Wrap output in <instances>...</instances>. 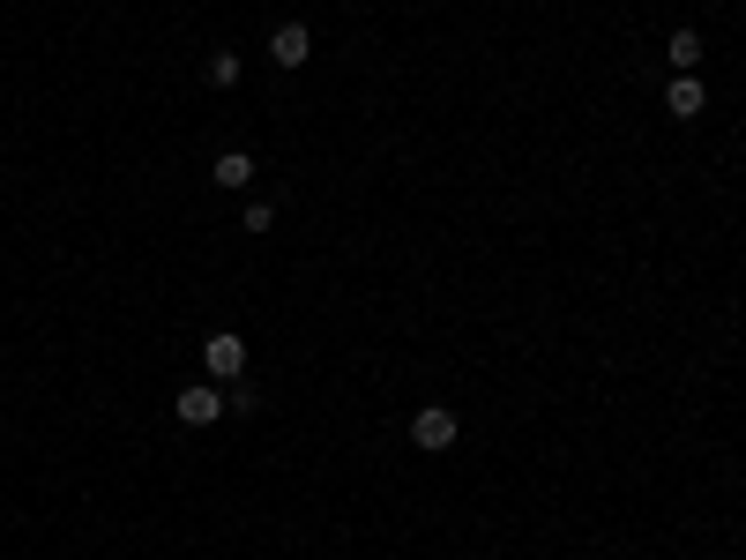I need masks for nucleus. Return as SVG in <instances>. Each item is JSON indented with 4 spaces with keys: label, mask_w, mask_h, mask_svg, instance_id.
<instances>
[{
    "label": "nucleus",
    "mask_w": 746,
    "mask_h": 560,
    "mask_svg": "<svg viewBox=\"0 0 746 560\" xmlns=\"http://www.w3.org/2000/svg\"><path fill=\"white\" fill-rule=\"evenodd\" d=\"M456 411H448V404H418L411 411V441L418 448H426V456H441V448H456Z\"/></svg>",
    "instance_id": "obj_1"
},
{
    "label": "nucleus",
    "mask_w": 746,
    "mask_h": 560,
    "mask_svg": "<svg viewBox=\"0 0 746 560\" xmlns=\"http://www.w3.org/2000/svg\"><path fill=\"white\" fill-rule=\"evenodd\" d=\"M202 366L217 374V382H240V374H247V337H232V329H217V337L202 345Z\"/></svg>",
    "instance_id": "obj_2"
},
{
    "label": "nucleus",
    "mask_w": 746,
    "mask_h": 560,
    "mask_svg": "<svg viewBox=\"0 0 746 560\" xmlns=\"http://www.w3.org/2000/svg\"><path fill=\"white\" fill-rule=\"evenodd\" d=\"M269 60H277V68H306V60H314V31H306V23H277V31H269Z\"/></svg>",
    "instance_id": "obj_3"
},
{
    "label": "nucleus",
    "mask_w": 746,
    "mask_h": 560,
    "mask_svg": "<svg viewBox=\"0 0 746 560\" xmlns=\"http://www.w3.org/2000/svg\"><path fill=\"white\" fill-rule=\"evenodd\" d=\"M172 419H179V427H217V419H224V396H217V388H179Z\"/></svg>",
    "instance_id": "obj_4"
},
{
    "label": "nucleus",
    "mask_w": 746,
    "mask_h": 560,
    "mask_svg": "<svg viewBox=\"0 0 746 560\" xmlns=\"http://www.w3.org/2000/svg\"><path fill=\"white\" fill-rule=\"evenodd\" d=\"M664 105H672V120H702L709 90L695 83V75H672V83H664Z\"/></svg>",
    "instance_id": "obj_5"
},
{
    "label": "nucleus",
    "mask_w": 746,
    "mask_h": 560,
    "mask_svg": "<svg viewBox=\"0 0 746 560\" xmlns=\"http://www.w3.org/2000/svg\"><path fill=\"white\" fill-rule=\"evenodd\" d=\"M702 31H672V75H695V68H702Z\"/></svg>",
    "instance_id": "obj_6"
},
{
    "label": "nucleus",
    "mask_w": 746,
    "mask_h": 560,
    "mask_svg": "<svg viewBox=\"0 0 746 560\" xmlns=\"http://www.w3.org/2000/svg\"><path fill=\"white\" fill-rule=\"evenodd\" d=\"M209 173H217V187H247V179H254V158H247V150H224Z\"/></svg>",
    "instance_id": "obj_7"
},
{
    "label": "nucleus",
    "mask_w": 746,
    "mask_h": 560,
    "mask_svg": "<svg viewBox=\"0 0 746 560\" xmlns=\"http://www.w3.org/2000/svg\"><path fill=\"white\" fill-rule=\"evenodd\" d=\"M209 83H217V90L240 83V52H209Z\"/></svg>",
    "instance_id": "obj_8"
},
{
    "label": "nucleus",
    "mask_w": 746,
    "mask_h": 560,
    "mask_svg": "<svg viewBox=\"0 0 746 560\" xmlns=\"http://www.w3.org/2000/svg\"><path fill=\"white\" fill-rule=\"evenodd\" d=\"M240 224H247V232H269V224H277V210H269V202H247V217H240Z\"/></svg>",
    "instance_id": "obj_9"
}]
</instances>
